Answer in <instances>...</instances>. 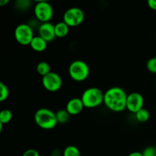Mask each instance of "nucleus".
I'll return each mask as SVG.
<instances>
[{
    "instance_id": "obj_1",
    "label": "nucleus",
    "mask_w": 156,
    "mask_h": 156,
    "mask_svg": "<svg viewBox=\"0 0 156 156\" xmlns=\"http://www.w3.org/2000/svg\"><path fill=\"white\" fill-rule=\"evenodd\" d=\"M127 95L124 89L118 86L111 87L105 91L104 104L111 111L119 113L126 109Z\"/></svg>"
},
{
    "instance_id": "obj_2",
    "label": "nucleus",
    "mask_w": 156,
    "mask_h": 156,
    "mask_svg": "<svg viewBox=\"0 0 156 156\" xmlns=\"http://www.w3.org/2000/svg\"><path fill=\"white\" fill-rule=\"evenodd\" d=\"M34 122L40 128L43 129H53L58 124L56 113L49 108H40L35 112Z\"/></svg>"
},
{
    "instance_id": "obj_3",
    "label": "nucleus",
    "mask_w": 156,
    "mask_h": 156,
    "mask_svg": "<svg viewBox=\"0 0 156 156\" xmlns=\"http://www.w3.org/2000/svg\"><path fill=\"white\" fill-rule=\"evenodd\" d=\"M105 92L97 87H91L82 93L81 96L84 107L86 108H95L104 104Z\"/></svg>"
},
{
    "instance_id": "obj_4",
    "label": "nucleus",
    "mask_w": 156,
    "mask_h": 156,
    "mask_svg": "<svg viewBox=\"0 0 156 156\" xmlns=\"http://www.w3.org/2000/svg\"><path fill=\"white\" fill-rule=\"evenodd\" d=\"M90 69L88 64L83 60L76 59L72 62L69 66V75L73 81L82 82L88 79Z\"/></svg>"
},
{
    "instance_id": "obj_5",
    "label": "nucleus",
    "mask_w": 156,
    "mask_h": 156,
    "mask_svg": "<svg viewBox=\"0 0 156 156\" xmlns=\"http://www.w3.org/2000/svg\"><path fill=\"white\" fill-rule=\"evenodd\" d=\"M35 18L41 23L50 22L53 16V9L47 1H38L34 7Z\"/></svg>"
},
{
    "instance_id": "obj_6",
    "label": "nucleus",
    "mask_w": 156,
    "mask_h": 156,
    "mask_svg": "<svg viewBox=\"0 0 156 156\" xmlns=\"http://www.w3.org/2000/svg\"><path fill=\"white\" fill-rule=\"evenodd\" d=\"M14 35L17 42L22 46L30 45L34 37V29L26 23L18 24L15 27Z\"/></svg>"
},
{
    "instance_id": "obj_7",
    "label": "nucleus",
    "mask_w": 156,
    "mask_h": 156,
    "mask_svg": "<svg viewBox=\"0 0 156 156\" xmlns=\"http://www.w3.org/2000/svg\"><path fill=\"white\" fill-rule=\"evenodd\" d=\"M62 21L69 27H76L80 25L85 20V13L78 7H72L67 9L63 14Z\"/></svg>"
},
{
    "instance_id": "obj_8",
    "label": "nucleus",
    "mask_w": 156,
    "mask_h": 156,
    "mask_svg": "<svg viewBox=\"0 0 156 156\" xmlns=\"http://www.w3.org/2000/svg\"><path fill=\"white\" fill-rule=\"evenodd\" d=\"M42 84L47 91L56 92L62 87V79L58 73L51 71L50 73L42 77Z\"/></svg>"
},
{
    "instance_id": "obj_9",
    "label": "nucleus",
    "mask_w": 156,
    "mask_h": 156,
    "mask_svg": "<svg viewBox=\"0 0 156 156\" xmlns=\"http://www.w3.org/2000/svg\"><path fill=\"white\" fill-rule=\"evenodd\" d=\"M144 98L140 93L134 91L129 93L126 100V109L133 114H136L140 110L143 109Z\"/></svg>"
},
{
    "instance_id": "obj_10",
    "label": "nucleus",
    "mask_w": 156,
    "mask_h": 156,
    "mask_svg": "<svg viewBox=\"0 0 156 156\" xmlns=\"http://www.w3.org/2000/svg\"><path fill=\"white\" fill-rule=\"evenodd\" d=\"M38 30V36L45 40L47 43L52 42L56 37L55 33V24L51 22L41 23Z\"/></svg>"
},
{
    "instance_id": "obj_11",
    "label": "nucleus",
    "mask_w": 156,
    "mask_h": 156,
    "mask_svg": "<svg viewBox=\"0 0 156 156\" xmlns=\"http://www.w3.org/2000/svg\"><path fill=\"white\" fill-rule=\"evenodd\" d=\"M84 108L85 107L81 98H73L67 102L66 110L70 115L75 116L80 114Z\"/></svg>"
},
{
    "instance_id": "obj_12",
    "label": "nucleus",
    "mask_w": 156,
    "mask_h": 156,
    "mask_svg": "<svg viewBox=\"0 0 156 156\" xmlns=\"http://www.w3.org/2000/svg\"><path fill=\"white\" fill-rule=\"evenodd\" d=\"M47 44L48 43L41 37L40 36H34V37L32 40L31 43L30 44V47L34 51L37 52V53H41L46 50L47 47Z\"/></svg>"
},
{
    "instance_id": "obj_13",
    "label": "nucleus",
    "mask_w": 156,
    "mask_h": 156,
    "mask_svg": "<svg viewBox=\"0 0 156 156\" xmlns=\"http://www.w3.org/2000/svg\"><path fill=\"white\" fill-rule=\"evenodd\" d=\"M69 32V27L63 21H59L55 24V33H56V37H65L68 35Z\"/></svg>"
},
{
    "instance_id": "obj_14",
    "label": "nucleus",
    "mask_w": 156,
    "mask_h": 156,
    "mask_svg": "<svg viewBox=\"0 0 156 156\" xmlns=\"http://www.w3.org/2000/svg\"><path fill=\"white\" fill-rule=\"evenodd\" d=\"M36 69L38 74L42 76V77H44V76H45L46 75H47L48 73H50L51 72L50 64L47 62H45V61H41V62H40L37 65Z\"/></svg>"
},
{
    "instance_id": "obj_15",
    "label": "nucleus",
    "mask_w": 156,
    "mask_h": 156,
    "mask_svg": "<svg viewBox=\"0 0 156 156\" xmlns=\"http://www.w3.org/2000/svg\"><path fill=\"white\" fill-rule=\"evenodd\" d=\"M70 116L71 115L69 114L68 111L66 109H60L56 113V117L58 123H61V124L66 123L69 120Z\"/></svg>"
},
{
    "instance_id": "obj_16",
    "label": "nucleus",
    "mask_w": 156,
    "mask_h": 156,
    "mask_svg": "<svg viewBox=\"0 0 156 156\" xmlns=\"http://www.w3.org/2000/svg\"><path fill=\"white\" fill-rule=\"evenodd\" d=\"M135 117L137 121L140 122V123H145L149 120V117H150V114L148 110H146V108H143V109L140 110L138 112L136 113Z\"/></svg>"
},
{
    "instance_id": "obj_17",
    "label": "nucleus",
    "mask_w": 156,
    "mask_h": 156,
    "mask_svg": "<svg viewBox=\"0 0 156 156\" xmlns=\"http://www.w3.org/2000/svg\"><path fill=\"white\" fill-rule=\"evenodd\" d=\"M13 114L9 109H4L0 113V123L5 125L9 123L12 120Z\"/></svg>"
},
{
    "instance_id": "obj_18",
    "label": "nucleus",
    "mask_w": 156,
    "mask_h": 156,
    "mask_svg": "<svg viewBox=\"0 0 156 156\" xmlns=\"http://www.w3.org/2000/svg\"><path fill=\"white\" fill-rule=\"evenodd\" d=\"M62 156H81L79 148L75 146H68L62 151Z\"/></svg>"
},
{
    "instance_id": "obj_19",
    "label": "nucleus",
    "mask_w": 156,
    "mask_h": 156,
    "mask_svg": "<svg viewBox=\"0 0 156 156\" xmlns=\"http://www.w3.org/2000/svg\"><path fill=\"white\" fill-rule=\"evenodd\" d=\"M9 90L7 85L3 82H0V101L2 102L9 98Z\"/></svg>"
},
{
    "instance_id": "obj_20",
    "label": "nucleus",
    "mask_w": 156,
    "mask_h": 156,
    "mask_svg": "<svg viewBox=\"0 0 156 156\" xmlns=\"http://www.w3.org/2000/svg\"><path fill=\"white\" fill-rule=\"evenodd\" d=\"M31 5V2L28 0H20L15 2V7L19 11H27Z\"/></svg>"
},
{
    "instance_id": "obj_21",
    "label": "nucleus",
    "mask_w": 156,
    "mask_h": 156,
    "mask_svg": "<svg viewBox=\"0 0 156 156\" xmlns=\"http://www.w3.org/2000/svg\"><path fill=\"white\" fill-rule=\"evenodd\" d=\"M146 68L150 73L156 74V57H152L148 59L146 62Z\"/></svg>"
},
{
    "instance_id": "obj_22",
    "label": "nucleus",
    "mask_w": 156,
    "mask_h": 156,
    "mask_svg": "<svg viewBox=\"0 0 156 156\" xmlns=\"http://www.w3.org/2000/svg\"><path fill=\"white\" fill-rule=\"evenodd\" d=\"M143 156H156V147L148 146L142 152Z\"/></svg>"
},
{
    "instance_id": "obj_23",
    "label": "nucleus",
    "mask_w": 156,
    "mask_h": 156,
    "mask_svg": "<svg viewBox=\"0 0 156 156\" xmlns=\"http://www.w3.org/2000/svg\"><path fill=\"white\" fill-rule=\"evenodd\" d=\"M22 156H41L40 153L36 150V149H29L27 150H26L25 152L23 153Z\"/></svg>"
},
{
    "instance_id": "obj_24",
    "label": "nucleus",
    "mask_w": 156,
    "mask_h": 156,
    "mask_svg": "<svg viewBox=\"0 0 156 156\" xmlns=\"http://www.w3.org/2000/svg\"><path fill=\"white\" fill-rule=\"evenodd\" d=\"M49 156H62V151L59 149H55L50 152Z\"/></svg>"
},
{
    "instance_id": "obj_25",
    "label": "nucleus",
    "mask_w": 156,
    "mask_h": 156,
    "mask_svg": "<svg viewBox=\"0 0 156 156\" xmlns=\"http://www.w3.org/2000/svg\"><path fill=\"white\" fill-rule=\"evenodd\" d=\"M147 4L151 9L156 11V0H149L147 2Z\"/></svg>"
},
{
    "instance_id": "obj_26",
    "label": "nucleus",
    "mask_w": 156,
    "mask_h": 156,
    "mask_svg": "<svg viewBox=\"0 0 156 156\" xmlns=\"http://www.w3.org/2000/svg\"><path fill=\"white\" fill-rule=\"evenodd\" d=\"M128 156H143V153L140 152H133L129 153Z\"/></svg>"
},
{
    "instance_id": "obj_27",
    "label": "nucleus",
    "mask_w": 156,
    "mask_h": 156,
    "mask_svg": "<svg viewBox=\"0 0 156 156\" xmlns=\"http://www.w3.org/2000/svg\"><path fill=\"white\" fill-rule=\"evenodd\" d=\"M9 0H1L0 1V5L1 6H5V5L9 4Z\"/></svg>"
},
{
    "instance_id": "obj_28",
    "label": "nucleus",
    "mask_w": 156,
    "mask_h": 156,
    "mask_svg": "<svg viewBox=\"0 0 156 156\" xmlns=\"http://www.w3.org/2000/svg\"><path fill=\"white\" fill-rule=\"evenodd\" d=\"M155 39H156V32H155Z\"/></svg>"
},
{
    "instance_id": "obj_29",
    "label": "nucleus",
    "mask_w": 156,
    "mask_h": 156,
    "mask_svg": "<svg viewBox=\"0 0 156 156\" xmlns=\"http://www.w3.org/2000/svg\"><path fill=\"white\" fill-rule=\"evenodd\" d=\"M155 87H156V83H155Z\"/></svg>"
}]
</instances>
